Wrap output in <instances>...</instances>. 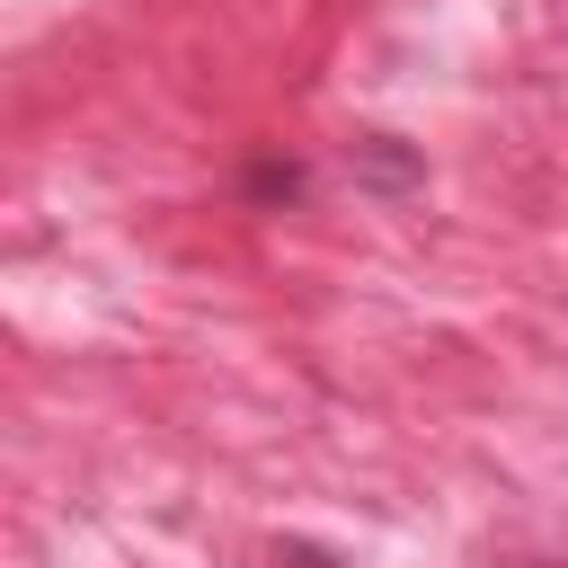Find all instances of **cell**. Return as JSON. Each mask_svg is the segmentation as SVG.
Masks as SVG:
<instances>
[{
    "label": "cell",
    "mask_w": 568,
    "mask_h": 568,
    "mask_svg": "<svg viewBox=\"0 0 568 568\" xmlns=\"http://www.w3.org/2000/svg\"><path fill=\"white\" fill-rule=\"evenodd\" d=\"M426 178V160L399 142V133H364L355 142V186H373V195H408Z\"/></svg>",
    "instance_id": "1"
},
{
    "label": "cell",
    "mask_w": 568,
    "mask_h": 568,
    "mask_svg": "<svg viewBox=\"0 0 568 568\" xmlns=\"http://www.w3.org/2000/svg\"><path fill=\"white\" fill-rule=\"evenodd\" d=\"M302 186H311V178H302L293 160H266V169H248V195H284V204H293Z\"/></svg>",
    "instance_id": "2"
},
{
    "label": "cell",
    "mask_w": 568,
    "mask_h": 568,
    "mask_svg": "<svg viewBox=\"0 0 568 568\" xmlns=\"http://www.w3.org/2000/svg\"><path fill=\"white\" fill-rule=\"evenodd\" d=\"M275 568H346L328 541H275Z\"/></svg>",
    "instance_id": "3"
}]
</instances>
